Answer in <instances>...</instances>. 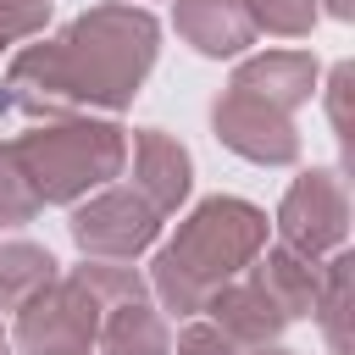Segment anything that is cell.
<instances>
[{
  "mask_svg": "<svg viewBox=\"0 0 355 355\" xmlns=\"http://www.w3.org/2000/svg\"><path fill=\"white\" fill-rule=\"evenodd\" d=\"M94 355H172V327H166L161 305H150V300L105 305Z\"/></svg>",
  "mask_w": 355,
  "mask_h": 355,
  "instance_id": "cell-12",
  "label": "cell"
},
{
  "mask_svg": "<svg viewBox=\"0 0 355 355\" xmlns=\"http://www.w3.org/2000/svg\"><path fill=\"white\" fill-rule=\"evenodd\" d=\"M244 6L255 33H272V39H305L316 28V0H244Z\"/></svg>",
  "mask_w": 355,
  "mask_h": 355,
  "instance_id": "cell-17",
  "label": "cell"
},
{
  "mask_svg": "<svg viewBox=\"0 0 355 355\" xmlns=\"http://www.w3.org/2000/svg\"><path fill=\"white\" fill-rule=\"evenodd\" d=\"M211 133L222 139V150H233V155H244L255 166H294L300 161V128H294V116L250 100L233 83L211 100Z\"/></svg>",
  "mask_w": 355,
  "mask_h": 355,
  "instance_id": "cell-7",
  "label": "cell"
},
{
  "mask_svg": "<svg viewBox=\"0 0 355 355\" xmlns=\"http://www.w3.org/2000/svg\"><path fill=\"white\" fill-rule=\"evenodd\" d=\"M55 255L44 244H28V239H6L0 244V316L6 311H22L50 277H55Z\"/></svg>",
  "mask_w": 355,
  "mask_h": 355,
  "instance_id": "cell-15",
  "label": "cell"
},
{
  "mask_svg": "<svg viewBox=\"0 0 355 355\" xmlns=\"http://www.w3.org/2000/svg\"><path fill=\"white\" fill-rule=\"evenodd\" d=\"M266 239H272V222L261 205H250L239 194H211L178 222V233L166 244H155L144 283L161 300V311L189 322L205 311V300L222 283H233L266 250Z\"/></svg>",
  "mask_w": 355,
  "mask_h": 355,
  "instance_id": "cell-3",
  "label": "cell"
},
{
  "mask_svg": "<svg viewBox=\"0 0 355 355\" xmlns=\"http://www.w3.org/2000/svg\"><path fill=\"white\" fill-rule=\"evenodd\" d=\"M172 28L194 55H211V61H233L261 39L244 0H178Z\"/></svg>",
  "mask_w": 355,
  "mask_h": 355,
  "instance_id": "cell-11",
  "label": "cell"
},
{
  "mask_svg": "<svg viewBox=\"0 0 355 355\" xmlns=\"http://www.w3.org/2000/svg\"><path fill=\"white\" fill-rule=\"evenodd\" d=\"M0 50H6V44H0Z\"/></svg>",
  "mask_w": 355,
  "mask_h": 355,
  "instance_id": "cell-25",
  "label": "cell"
},
{
  "mask_svg": "<svg viewBox=\"0 0 355 355\" xmlns=\"http://www.w3.org/2000/svg\"><path fill=\"white\" fill-rule=\"evenodd\" d=\"M244 355H294V349H283V344H266V349H244Z\"/></svg>",
  "mask_w": 355,
  "mask_h": 355,
  "instance_id": "cell-22",
  "label": "cell"
},
{
  "mask_svg": "<svg viewBox=\"0 0 355 355\" xmlns=\"http://www.w3.org/2000/svg\"><path fill=\"white\" fill-rule=\"evenodd\" d=\"M316 11H327V17H338V22H349V17H355V0H322Z\"/></svg>",
  "mask_w": 355,
  "mask_h": 355,
  "instance_id": "cell-21",
  "label": "cell"
},
{
  "mask_svg": "<svg viewBox=\"0 0 355 355\" xmlns=\"http://www.w3.org/2000/svg\"><path fill=\"white\" fill-rule=\"evenodd\" d=\"M239 355L244 349H266V344H283V333H288V311L266 294V283L244 266L233 283H222L211 300H205V311H200Z\"/></svg>",
  "mask_w": 355,
  "mask_h": 355,
  "instance_id": "cell-9",
  "label": "cell"
},
{
  "mask_svg": "<svg viewBox=\"0 0 355 355\" xmlns=\"http://www.w3.org/2000/svg\"><path fill=\"white\" fill-rule=\"evenodd\" d=\"M349 266H355V255L333 250L322 261V272H316V305H311V316H316V327L327 338V355H349Z\"/></svg>",
  "mask_w": 355,
  "mask_h": 355,
  "instance_id": "cell-14",
  "label": "cell"
},
{
  "mask_svg": "<svg viewBox=\"0 0 355 355\" xmlns=\"http://www.w3.org/2000/svg\"><path fill=\"white\" fill-rule=\"evenodd\" d=\"M161 55V22L133 0L78 11L55 39L22 44L0 72V116H89L128 111Z\"/></svg>",
  "mask_w": 355,
  "mask_h": 355,
  "instance_id": "cell-1",
  "label": "cell"
},
{
  "mask_svg": "<svg viewBox=\"0 0 355 355\" xmlns=\"http://www.w3.org/2000/svg\"><path fill=\"white\" fill-rule=\"evenodd\" d=\"M128 189L155 211V216H172L189 189H194V155L166 133V128H133L128 133V166H122Z\"/></svg>",
  "mask_w": 355,
  "mask_h": 355,
  "instance_id": "cell-8",
  "label": "cell"
},
{
  "mask_svg": "<svg viewBox=\"0 0 355 355\" xmlns=\"http://www.w3.org/2000/svg\"><path fill=\"white\" fill-rule=\"evenodd\" d=\"M250 272L266 283V294L288 311V322H300V316H311V305H316V272H322V261H300L294 250H283V244H266L255 261H250Z\"/></svg>",
  "mask_w": 355,
  "mask_h": 355,
  "instance_id": "cell-13",
  "label": "cell"
},
{
  "mask_svg": "<svg viewBox=\"0 0 355 355\" xmlns=\"http://www.w3.org/2000/svg\"><path fill=\"white\" fill-rule=\"evenodd\" d=\"M316 78H322V67L311 50H266V55L239 61L227 83L283 116H300V105H311V94H316Z\"/></svg>",
  "mask_w": 355,
  "mask_h": 355,
  "instance_id": "cell-10",
  "label": "cell"
},
{
  "mask_svg": "<svg viewBox=\"0 0 355 355\" xmlns=\"http://www.w3.org/2000/svg\"><path fill=\"white\" fill-rule=\"evenodd\" d=\"M11 349L17 355H94V333L105 305L72 277L55 272L22 311H11Z\"/></svg>",
  "mask_w": 355,
  "mask_h": 355,
  "instance_id": "cell-5",
  "label": "cell"
},
{
  "mask_svg": "<svg viewBox=\"0 0 355 355\" xmlns=\"http://www.w3.org/2000/svg\"><path fill=\"white\" fill-rule=\"evenodd\" d=\"M272 233L300 261H327L333 250H344V239H349V183H344V166H305L283 189Z\"/></svg>",
  "mask_w": 355,
  "mask_h": 355,
  "instance_id": "cell-4",
  "label": "cell"
},
{
  "mask_svg": "<svg viewBox=\"0 0 355 355\" xmlns=\"http://www.w3.org/2000/svg\"><path fill=\"white\" fill-rule=\"evenodd\" d=\"M349 83H355V67H349V61H333V72H327L322 94H327V122H333V139H338V150H349V116H344Z\"/></svg>",
  "mask_w": 355,
  "mask_h": 355,
  "instance_id": "cell-19",
  "label": "cell"
},
{
  "mask_svg": "<svg viewBox=\"0 0 355 355\" xmlns=\"http://www.w3.org/2000/svg\"><path fill=\"white\" fill-rule=\"evenodd\" d=\"M50 6L55 0H0V44L39 39L44 22H50Z\"/></svg>",
  "mask_w": 355,
  "mask_h": 355,
  "instance_id": "cell-18",
  "label": "cell"
},
{
  "mask_svg": "<svg viewBox=\"0 0 355 355\" xmlns=\"http://www.w3.org/2000/svg\"><path fill=\"white\" fill-rule=\"evenodd\" d=\"M0 355H17V349H11V333H6V322H0Z\"/></svg>",
  "mask_w": 355,
  "mask_h": 355,
  "instance_id": "cell-23",
  "label": "cell"
},
{
  "mask_svg": "<svg viewBox=\"0 0 355 355\" xmlns=\"http://www.w3.org/2000/svg\"><path fill=\"white\" fill-rule=\"evenodd\" d=\"M72 277L100 300V305H128V300H150V283L139 266H116V261H83L72 266Z\"/></svg>",
  "mask_w": 355,
  "mask_h": 355,
  "instance_id": "cell-16",
  "label": "cell"
},
{
  "mask_svg": "<svg viewBox=\"0 0 355 355\" xmlns=\"http://www.w3.org/2000/svg\"><path fill=\"white\" fill-rule=\"evenodd\" d=\"M133 6H139V0H133Z\"/></svg>",
  "mask_w": 355,
  "mask_h": 355,
  "instance_id": "cell-24",
  "label": "cell"
},
{
  "mask_svg": "<svg viewBox=\"0 0 355 355\" xmlns=\"http://www.w3.org/2000/svg\"><path fill=\"white\" fill-rule=\"evenodd\" d=\"M172 355H239L205 316H189L183 327H178V338H172Z\"/></svg>",
  "mask_w": 355,
  "mask_h": 355,
  "instance_id": "cell-20",
  "label": "cell"
},
{
  "mask_svg": "<svg viewBox=\"0 0 355 355\" xmlns=\"http://www.w3.org/2000/svg\"><path fill=\"white\" fill-rule=\"evenodd\" d=\"M128 166V128L111 116L33 122L0 139V227L33 222L44 205H78L116 183Z\"/></svg>",
  "mask_w": 355,
  "mask_h": 355,
  "instance_id": "cell-2",
  "label": "cell"
},
{
  "mask_svg": "<svg viewBox=\"0 0 355 355\" xmlns=\"http://www.w3.org/2000/svg\"><path fill=\"white\" fill-rule=\"evenodd\" d=\"M161 222H166V216H155L128 183H105L100 194H89V200L72 205L67 233H72V244H78L83 261H116V266H133L144 250L161 244Z\"/></svg>",
  "mask_w": 355,
  "mask_h": 355,
  "instance_id": "cell-6",
  "label": "cell"
}]
</instances>
